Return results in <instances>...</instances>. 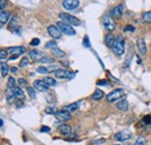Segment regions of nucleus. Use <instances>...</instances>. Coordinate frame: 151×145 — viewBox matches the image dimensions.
Masks as SVG:
<instances>
[{
    "mask_svg": "<svg viewBox=\"0 0 151 145\" xmlns=\"http://www.w3.org/2000/svg\"><path fill=\"white\" fill-rule=\"evenodd\" d=\"M42 80H43V81H44V83H45L49 87L56 86V84H57V83H56V80H55L54 78H51V77H44Z\"/></svg>",
    "mask_w": 151,
    "mask_h": 145,
    "instance_id": "nucleus-23",
    "label": "nucleus"
},
{
    "mask_svg": "<svg viewBox=\"0 0 151 145\" xmlns=\"http://www.w3.org/2000/svg\"><path fill=\"white\" fill-rule=\"evenodd\" d=\"M115 41H116V37H115L112 33L107 34V35H106V37H105V43H106V45H107V47H109V48H114Z\"/></svg>",
    "mask_w": 151,
    "mask_h": 145,
    "instance_id": "nucleus-12",
    "label": "nucleus"
},
{
    "mask_svg": "<svg viewBox=\"0 0 151 145\" xmlns=\"http://www.w3.org/2000/svg\"><path fill=\"white\" fill-rule=\"evenodd\" d=\"M102 25H104V27L107 29L108 31H113V30H115V27H116L115 21H114L111 16H108V15L104 16V19H102Z\"/></svg>",
    "mask_w": 151,
    "mask_h": 145,
    "instance_id": "nucleus-6",
    "label": "nucleus"
},
{
    "mask_svg": "<svg viewBox=\"0 0 151 145\" xmlns=\"http://www.w3.org/2000/svg\"><path fill=\"white\" fill-rule=\"evenodd\" d=\"M27 91H28V94L31 99H35L36 98V92H35V88L34 87H27Z\"/></svg>",
    "mask_w": 151,
    "mask_h": 145,
    "instance_id": "nucleus-31",
    "label": "nucleus"
},
{
    "mask_svg": "<svg viewBox=\"0 0 151 145\" xmlns=\"http://www.w3.org/2000/svg\"><path fill=\"white\" fill-rule=\"evenodd\" d=\"M56 117L60 121H69V120H71V114L66 110H60L56 113Z\"/></svg>",
    "mask_w": 151,
    "mask_h": 145,
    "instance_id": "nucleus-14",
    "label": "nucleus"
},
{
    "mask_svg": "<svg viewBox=\"0 0 151 145\" xmlns=\"http://www.w3.org/2000/svg\"><path fill=\"white\" fill-rule=\"evenodd\" d=\"M12 72H13V73H16V72H18V69H16V67H12Z\"/></svg>",
    "mask_w": 151,
    "mask_h": 145,
    "instance_id": "nucleus-47",
    "label": "nucleus"
},
{
    "mask_svg": "<svg viewBox=\"0 0 151 145\" xmlns=\"http://www.w3.org/2000/svg\"><path fill=\"white\" fill-rule=\"evenodd\" d=\"M78 107H79V103H77V102H74V103H70V105H67L66 107H65V109L64 110H66V112H74V110H77L78 109Z\"/></svg>",
    "mask_w": 151,
    "mask_h": 145,
    "instance_id": "nucleus-24",
    "label": "nucleus"
},
{
    "mask_svg": "<svg viewBox=\"0 0 151 145\" xmlns=\"http://www.w3.org/2000/svg\"><path fill=\"white\" fill-rule=\"evenodd\" d=\"M7 6V1H2V0H0V11L2 12V11H5L4 8Z\"/></svg>",
    "mask_w": 151,
    "mask_h": 145,
    "instance_id": "nucleus-43",
    "label": "nucleus"
},
{
    "mask_svg": "<svg viewBox=\"0 0 151 145\" xmlns=\"http://www.w3.org/2000/svg\"><path fill=\"white\" fill-rule=\"evenodd\" d=\"M114 145H119V144H114Z\"/></svg>",
    "mask_w": 151,
    "mask_h": 145,
    "instance_id": "nucleus-49",
    "label": "nucleus"
},
{
    "mask_svg": "<svg viewBox=\"0 0 151 145\" xmlns=\"http://www.w3.org/2000/svg\"><path fill=\"white\" fill-rule=\"evenodd\" d=\"M2 124H4V121L0 118V127H2Z\"/></svg>",
    "mask_w": 151,
    "mask_h": 145,
    "instance_id": "nucleus-48",
    "label": "nucleus"
},
{
    "mask_svg": "<svg viewBox=\"0 0 151 145\" xmlns=\"http://www.w3.org/2000/svg\"><path fill=\"white\" fill-rule=\"evenodd\" d=\"M37 72L42 73V74H47V73H49V70L45 66H40V67H37Z\"/></svg>",
    "mask_w": 151,
    "mask_h": 145,
    "instance_id": "nucleus-33",
    "label": "nucleus"
},
{
    "mask_svg": "<svg viewBox=\"0 0 151 145\" xmlns=\"http://www.w3.org/2000/svg\"><path fill=\"white\" fill-rule=\"evenodd\" d=\"M57 27L60 28V30L62 31V33H64V34H66V35H70V36L76 35V30H74V29L72 28L71 26L66 25V23H63L62 21H58Z\"/></svg>",
    "mask_w": 151,
    "mask_h": 145,
    "instance_id": "nucleus-5",
    "label": "nucleus"
},
{
    "mask_svg": "<svg viewBox=\"0 0 151 145\" xmlns=\"http://www.w3.org/2000/svg\"><path fill=\"white\" fill-rule=\"evenodd\" d=\"M60 18L63 23H66L69 26H80V21L73 15H70L66 13H60Z\"/></svg>",
    "mask_w": 151,
    "mask_h": 145,
    "instance_id": "nucleus-1",
    "label": "nucleus"
},
{
    "mask_svg": "<svg viewBox=\"0 0 151 145\" xmlns=\"http://www.w3.org/2000/svg\"><path fill=\"white\" fill-rule=\"evenodd\" d=\"M9 16H11V12L9 11H2L0 13V23L1 25L7 23L8 20H9Z\"/></svg>",
    "mask_w": 151,
    "mask_h": 145,
    "instance_id": "nucleus-16",
    "label": "nucleus"
},
{
    "mask_svg": "<svg viewBox=\"0 0 151 145\" xmlns=\"http://www.w3.org/2000/svg\"><path fill=\"white\" fill-rule=\"evenodd\" d=\"M135 145H147V139L144 138V137H138L137 138V141H136V143H135Z\"/></svg>",
    "mask_w": 151,
    "mask_h": 145,
    "instance_id": "nucleus-32",
    "label": "nucleus"
},
{
    "mask_svg": "<svg viewBox=\"0 0 151 145\" xmlns=\"http://www.w3.org/2000/svg\"><path fill=\"white\" fill-rule=\"evenodd\" d=\"M28 64H29V59L27 57L22 58L21 62H20V66H21V67H25V66H27Z\"/></svg>",
    "mask_w": 151,
    "mask_h": 145,
    "instance_id": "nucleus-35",
    "label": "nucleus"
},
{
    "mask_svg": "<svg viewBox=\"0 0 151 145\" xmlns=\"http://www.w3.org/2000/svg\"><path fill=\"white\" fill-rule=\"evenodd\" d=\"M113 50H114V52L118 56H121V55L124 54V40L121 36L116 37V41H115V44H114Z\"/></svg>",
    "mask_w": 151,
    "mask_h": 145,
    "instance_id": "nucleus-3",
    "label": "nucleus"
},
{
    "mask_svg": "<svg viewBox=\"0 0 151 145\" xmlns=\"http://www.w3.org/2000/svg\"><path fill=\"white\" fill-rule=\"evenodd\" d=\"M98 85H99V86H101V85L108 86V85H109V81H107V80H99V81H98Z\"/></svg>",
    "mask_w": 151,
    "mask_h": 145,
    "instance_id": "nucleus-42",
    "label": "nucleus"
},
{
    "mask_svg": "<svg viewBox=\"0 0 151 145\" xmlns=\"http://www.w3.org/2000/svg\"><path fill=\"white\" fill-rule=\"evenodd\" d=\"M48 70H49V72H52V71H57V70H60V66H57V65H51V66H49L48 67Z\"/></svg>",
    "mask_w": 151,
    "mask_h": 145,
    "instance_id": "nucleus-40",
    "label": "nucleus"
},
{
    "mask_svg": "<svg viewBox=\"0 0 151 145\" xmlns=\"http://www.w3.org/2000/svg\"><path fill=\"white\" fill-rule=\"evenodd\" d=\"M79 4H80L79 0H63V1H62L63 7H64L65 9H67V11H72V9L78 8Z\"/></svg>",
    "mask_w": 151,
    "mask_h": 145,
    "instance_id": "nucleus-7",
    "label": "nucleus"
},
{
    "mask_svg": "<svg viewBox=\"0 0 151 145\" xmlns=\"http://www.w3.org/2000/svg\"><path fill=\"white\" fill-rule=\"evenodd\" d=\"M48 33L55 40H60V37H62V31H60V28L57 26H54V25L52 26H49L48 27Z\"/></svg>",
    "mask_w": 151,
    "mask_h": 145,
    "instance_id": "nucleus-9",
    "label": "nucleus"
},
{
    "mask_svg": "<svg viewBox=\"0 0 151 145\" xmlns=\"http://www.w3.org/2000/svg\"><path fill=\"white\" fill-rule=\"evenodd\" d=\"M116 107L122 110V112H125V110H128V108H129V102L125 100V99H123V100H121L118 102V105H116Z\"/></svg>",
    "mask_w": 151,
    "mask_h": 145,
    "instance_id": "nucleus-21",
    "label": "nucleus"
},
{
    "mask_svg": "<svg viewBox=\"0 0 151 145\" xmlns=\"http://www.w3.org/2000/svg\"><path fill=\"white\" fill-rule=\"evenodd\" d=\"M8 71H9V66L7 64H1V74H2V77H7Z\"/></svg>",
    "mask_w": 151,
    "mask_h": 145,
    "instance_id": "nucleus-26",
    "label": "nucleus"
},
{
    "mask_svg": "<svg viewBox=\"0 0 151 145\" xmlns=\"http://www.w3.org/2000/svg\"><path fill=\"white\" fill-rule=\"evenodd\" d=\"M51 52H52V55H54V56H56V57H58V58H63L64 56H65V52H64V51H62V50L58 49V48L52 49V50H51Z\"/></svg>",
    "mask_w": 151,
    "mask_h": 145,
    "instance_id": "nucleus-25",
    "label": "nucleus"
},
{
    "mask_svg": "<svg viewBox=\"0 0 151 145\" xmlns=\"http://www.w3.org/2000/svg\"><path fill=\"white\" fill-rule=\"evenodd\" d=\"M84 45L85 47H90V42H89V37L87 36L84 37Z\"/></svg>",
    "mask_w": 151,
    "mask_h": 145,
    "instance_id": "nucleus-45",
    "label": "nucleus"
},
{
    "mask_svg": "<svg viewBox=\"0 0 151 145\" xmlns=\"http://www.w3.org/2000/svg\"><path fill=\"white\" fill-rule=\"evenodd\" d=\"M40 44V40L38 38H34L31 42H30V45L31 47H36V45H38Z\"/></svg>",
    "mask_w": 151,
    "mask_h": 145,
    "instance_id": "nucleus-41",
    "label": "nucleus"
},
{
    "mask_svg": "<svg viewBox=\"0 0 151 145\" xmlns=\"http://www.w3.org/2000/svg\"><path fill=\"white\" fill-rule=\"evenodd\" d=\"M15 87V79L13 77H9L8 83H7V89H13Z\"/></svg>",
    "mask_w": 151,
    "mask_h": 145,
    "instance_id": "nucleus-28",
    "label": "nucleus"
},
{
    "mask_svg": "<svg viewBox=\"0 0 151 145\" xmlns=\"http://www.w3.org/2000/svg\"><path fill=\"white\" fill-rule=\"evenodd\" d=\"M33 86L34 88L36 89V91H38V92H47L48 89H49V86L43 81V80H35L34 81V84H33Z\"/></svg>",
    "mask_w": 151,
    "mask_h": 145,
    "instance_id": "nucleus-10",
    "label": "nucleus"
},
{
    "mask_svg": "<svg viewBox=\"0 0 151 145\" xmlns=\"http://www.w3.org/2000/svg\"><path fill=\"white\" fill-rule=\"evenodd\" d=\"M123 12H124V5L123 4H120L119 6H116L113 11H112V14L116 18H121L123 15Z\"/></svg>",
    "mask_w": 151,
    "mask_h": 145,
    "instance_id": "nucleus-15",
    "label": "nucleus"
},
{
    "mask_svg": "<svg viewBox=\"0 0 151 145\" xmlns=\"http://www.w3.org/2000/svg\"><path fill=\"white\" fill-rule=\"evenodd\" d=\"M142 18H143V21H144V22L151 23V11L150 12H145V13L142 15Z\"/></svg>",
    "mask_w": 151,
    "mask_h": 145,
    "instance_id": "nucleus-27",
    "label": "nucleus"
},
{
    "mask_svg": "<svg viewBox=\"0 0 151 145\" xmlns=\"http://www.w3.org/2000/svg\"><path fill=\"white\" fill-rule=\"evenodd\" d=\"M58 130H60V132L63 136H69V135H71V131H72L71 130V127L67 125V124H62V125H60Z\"/></svg>",
    "mask_w": 151,
    "mask_h": 145,
    "instance_id": "nucleus-17",
    "label": "nucleus"
},
{
    "mask_svg": "<svg viewBox=\"0 0 151 145\" xmlns=\"http://www.w3.org/2000/svg\"><path fill=\"white\" fill-rule=\"evenodd\" d=\"M21 106H23V102H22L21 100H18V101H16V107H19V108H20Z\"/></svg>",
    "mask_w": 151,
    "mask_h": 145,
    "instance_id": "nucleus-46",
    "label": "nucleus"
},
{
    "mask_svg": "<svg viewBox=\"0 0 151 145\" xmlns=\"http://www.w3.org/2000/svg\"><path fill=\"white\" fill-rule=\"evenodd\" d=\"M18 16H13V19L11 20V23H9V26H8V28L9 30H12V31H14L15 29H18V30H20V27H19V23H18Z\"/></svg>",
    "mask_w": 151,
    "mask_h": 145,
    "instance_id": "nucleus-20",
    "label": "nucleus"
},
{
    "mask_svg": "<svg viewBox=\"0 0 151 145\" xmlns=\"http://www.w3.org/2000/svg\"><path fill=\"white\" fill-rule=\"evenodd\" d=\"M18 84H19V87L27 86V81H26V79H23V78H20V79L18 80Z\"/></svg>",
    "mask_w": 151,
    "mask_h": 145,
    "instance_id": "nucleus-36",
    "label": "nucleus"
},
{
    "mask_svg": "<svg viewBox=\"0 0 151 145\" xmlns=\"http://www.w3.org/2000/svg\"><path fill=\"white\" fill-rule=\"evenodd\" d=\"M8 56V51L7 50H4V49H1L0 50V60H2V59H6Z\"/></svg>",
    "mask_w": 151,
    "mask_h": 145,
    "instance_id": "nucleus-34",
    "label": "nucleus"
},
{
    "mask_svg": "<svg viewBox=\"0 0 151 145\" xmlns=\"http://www.w3.org/2000/svg\"><path fill=\"white\" fill-rule=\"evenodd\" d=\"M55 48H57V43L55 42V41H50V42H48L47 44H45V49H55Z\"/></svg>",
    "mask_w": 151,
    "mask_h": 145,
    "instance_id": "nucleus-29",
    "label": "nucleus"
},
{
    "mask_svg": "<svg viewBox=\"0 0 151 145\" xmlns=\"http://www.w3.org/2000/svg\"><path fill=\"white\" fill-rule=\"evenodd\" d=\"M137 48H138V52L141 54V55H145L147 54V44H145V41H144V38H138V41H137Z\"/></svg>",
    "mask_w": 151,
    "mask_h": 145,
    "instance_id": "nucleus-13",
    "label": "nucleus"
},
{
    "mask_svg": "<svg viewBox=\"0 0 151 145\" xmlns=\"http://www.w3.org/2000/svg\"><path fill=\"white\" fill-rule=\"evenodd\" d=\"M123 96H124V91L122 88H116V89L112 91L111 93H108V95L106 98H107L108 102H115V101L122 99Z\"/></svg>",
    "mask_w": 151,
    "mask_h": 145,
    "instance_id": "nucleus-2",
    "label": "nucleus"
},
{
    "mask_svg": "<svg viewBox=\"0 0 151 145\" xmlns=\"http://www.w3.org/2000/svg\"><path fill=\"white\" fill-rule=\"evenodd\" d=\"M49 131H50V128H49V127L43 125V127L41 128V132H49Z\"/></svg>",
    "mask_w": 151,
    "mask_h": 145,
    "instance_id": "nucleus-44",
    "label": "nucleus"
},
{
    "mask_svg": "<svg viewBox=\"0 0 151 145\" xmlns=\"http://www.w3.org/2000/svg\"><path fill=\"white\" fill-rule=\"evenodd\" d=\"M114 137H115V139H116L118 142H125V141H128V139H130V138L133 137V134H131L130 131L124 130V131H120V132L115 134Z\"/></svg>",
    "mask_w": 151,
    "mask_h": 145,
    "instance_id": "nucleus-8",
    "label": "nucleus"
},
{
    "mask_svg": "<svg viewBox=\"0 0 151 145\" xmlns=\"http://www.w3.org/2000/svg\"><path fill=\"white\" fill-rule=\"evenodd\" d=\"M142 123L148 125V124H151V116H145L143 120H142Z\"/></svg>",
    "mask_w": 151,
    "mask_h": 145,
    "instance_id": "nucleus-37",
    "label": "nucleus"
},
{
    "mask_svg": "<svg viewBox=\"0 0 151 145\" xmlns=\"http://www.w3.org/2000/svg\"><path fill=\"white\" fill-rule=\"evenodd\" d=\"M29 57L33 60H41L43 58V52H41L38 50H31L29 52Z\"/></svg>",
    "mask_w": 151,
    "mask_h": 145,
    "instance_id": "nucleus-19",
    "label": "nucleus"
},
{
    "mask_svg": "<svg viewBox=\"0 0 151 145\" xmlns=\"http://www.w3.org/2000/svg\"><path fill=\"white\" fill-rule=\"evenodd\" d=\"M45 113L47 114H50V115H56V113H57V110H56V108L55 107H47L45 108Z\"/></svg>",
    "mask_w": 151,
    "mask_h": 145,
    "instance_id": "nucleus-30",
    "label": "nucleus"
},
{
    "mask_svg": "<svg viewBox=\"0 0 151 145\" xmlns=\"http://www.w3.org/2000/svg\"><path fill=\"white\" fill-rule=\"evenodd\" d=\"M104 96H105V93H104L101 89H95L94 93L92 94V99H93V100H96V101H98V100H101Z\"/></svg>",
    "mask_w": 151,
    "mask_h": 145,
    "instance_id": "nucleus-22",
    "label": "nucleus"
},
{
    "mask_svg": "<svg viewBox=\"0 0 151 145\" xmlns=\"http://www.w3.org/2000/svg\"><path fill=\"white\" fill-rule=\"evenodd\" d=\"M7 51H8V54H12V56L18 57L26 52V48L25 47H13V48H9Z\"/></svg>",
    "mask_w": 151,
    "mask_h": 145,
    "instance_id": "nucleus-11",
    "label": "nucleus"
},
{
    "mask_svg": "<svg viewBox=\"0 0 151 145\" xmlns=\"http://www.w3.org/2000/svg\"><path fill=\"white\" fill-rule=\"evenodd\" d=\"M41 63H54V58H50V57H43L41 60Z\"/></svg>",
    "mask_w": 151,
    "mask_h": 145,
    "instance_id": "nucleus-39",
    "label": "nucleus"
},
{
    "mask_svg": "<svg viewBox=\"0 0 151 145\" xmlns=\"http://www.w3.org/2000/svg\"><path fill=\"white\" fill-rule=\"evenodd\" d=\"M55 76L58 78V79H72L74 78L76 73L74 72H71L69 70H63V69H60L55 72Z\"/></svg>",
    "mask_w": 151,
    "mask_h": 145,
    "instance_id": "nucleus-4",
    "label": "nucleus"
},
{
    "mask_svg": "<svg viewBox=\"0 0 151 145\" xmlns=\"http://www.w3.org/2000/svg\"><path fill=\"white\" fill-rule=\"evenodd\" d=\"M12 92H13V95H14V98H16V99H19V100H21L22 98H23V95H25V93H23V91H22V88L19 86H15L13 89H12Z\"/></svg>",
    "mask_w": 151,
    "mask_h": 145,
    "instance_id": "nucleus-18",
    "label": "nucleus"
},
{
    "mask_svg": "<svg viewBox=\"0 0 151 145\" xmlns=\"http://www.w3.org/2000/svg\"><path fill=\"white\" fill-rule=\"evenodd\" d=\"M136 29L134 26H130V25H127L125 27H124V31H129V33H134Z\"/></svg>",
    "mask_w": 151,
    "mask_h": 145,
    "instance_id": "nucleus-38",
    "label": "nucleus"
}]
</instances>
